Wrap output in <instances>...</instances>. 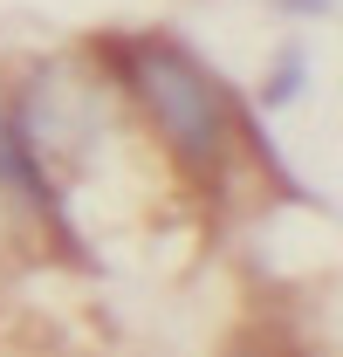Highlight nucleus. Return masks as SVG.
Instances as JSON below:
<instances>
[{
	"label": "nucleus",
	"instance_id": "f257e3e1",
	"mask_svg": "<svg viewBox=\"0 0 343 357\" xmlns=\"http://www.w3.org/2000/svg\"><path fill=\"white\" fill-rule=\"evenodd\" d=\"M117 76L137 96L144 124L165 137V151L185 172H220L227 144H234V103L227 89L172 42H130L117 55Z\"/></svg>",
	"mask_w": 343,
	"mask_h": 357
}]
</instances>
